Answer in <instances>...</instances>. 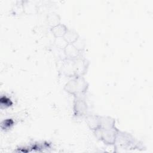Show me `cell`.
Instances as JSON below:
<instances>
[{
	"instance_id": "cell-1",
	"label": "cell",
	"mask_w": 153,
	"mask_h": 153,
	"mask_svg": "<svg viewBox=\"0 0 153 153\" xmlns=\"http://www.w3.org/2000/svg\"><path fill=\"white\" fill-rule=\"evenodd\" d=\"M86 87V82L80 76H77L71 80L66 85L67 91L76 96H79L85 92Z\"/></svg>"
},
{
	"instance_id": "cell-5",
	"label": "cell",
	"mask_w": 153,
	"mask_h": 153,
	"mask_svg": "<svg viewBox=\"0 0 153 153\" xmlns=\"http://www.w3.org/2000/svg\"><path fill=\"white\" fill-rule=\"evenodd\" d=\"M63 38L68 44H73L77 40L78 35L72 30H67Z\"/></svg>"
},
{
	"instance_id": "cell-6",
	"label": "cell",
	"mask_w": 153,
	"mask_h": 153,
	"mask_svg": "<svg viewBox=\"0 0 153 153\" xmlns=\"http://www.w3.org/2000/svg\"><path fill=\"white\" fill-rule=\"evenodd\" d=\"M48 21L49 25H51L52 27L60 24V19L59 18V16L56 14H51V15H50L48 17Z\"/></svg>"
},
{
	"instance_id": "cell-2",
	"label": "cell",
	"mask_w": 153,
	"mask_h": 153,
	"mask_svg": "<svg viewBox=\"0 0 153 153\" xmlns=\"http://www.w3.org/2000/svg\"><path fill=\"white\" fill-rule=\"evenodd\" d=\"M65 48L66 56L71 58V59H74L78 56L79 51L72 44H68Z\"/></svg>"
},
{
	"instance_id": "cell-7",
	"label": "cell",
	"mask_w": 153,
	"mask_h": 153,
	"mask_svg": "<svg viewBox=\"0 0 153 153\" xmlns=\"http://www.w3.org/2000/svg\"><path fill=\"white\" fill-rule=\"evenodd\" d=\"M1 98L5 100L4 102H1V106L4 105V106H10V105H12V102H11V100H10L9 98H8V97H5V96L2 97Z\"/></svg>"
},
{
	"instance_id": "cell-3",
	"label": "cell",
	"mask_w": 153,
	"mask_h": 153,
	"mask_svg": "<svg viewBox=\"0 0 153 153\" xmlns=\"http://www.w3.org/2000/svg\"><path fill=\"white\" fill-rule=\"evenodd\" d=\"M86 111V104L81 99H77L75 104V111L76 115H82Z\"/></svg>"
},
{
	"instance_id": "cell-4",
	"label": "cell",
	"mask_w": 153,
	"mask_h": 153,
	"mask_svg": "<svg viewBox=\"0 0 153 153\" xmlns=\"http://www.w3.org/2000/svg\"><path fill=\"white\" fill-rule=\"evenodd\" d=\"M67 28L65 26L59 24L53 27H52L51 31L53 33V35L57 38L60 37H63L65 33L67 31Z\"/></svg>"
}]
</instances>
